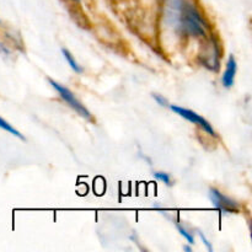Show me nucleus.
<instances>
[{
    "label": "nucleus",
    "mask_w": 252,
    "mask_h": 252,
    "mask_svg": "<svg viewBox=\"0 0 252 252\" xmlns=\"http://www.w3.org/2000/svg\"><path fill=\"white\" fill-rule=\"evenodd\" d=\"M180 10L182 12V15L180 16V21H181L184 31H186L189 34H193V36H204L206 22H204V19L201 16V14L197 11L196 7L189 4H181L180 2Z\"/></svg>",
    "instance_id": "nucleus-1"
},
{
    "label": "nucleus",
    "mask_w": 252,
    "mask_h": 252,
    "mask_svg": "<svg viewBox=\"0 0 252 252\" xmlns=\"http://www.w3.org/2000/svg\"><path fill=\"white\" fill-rule=\"evenodd\" d=\"M49 84H51V85L56 89V91H58V94L61 95V97L63 98V100L65 101V102L68 103L71 108H73V110H75L79 115L83 116V117H85V118H91V115H90V112L88 111V108H86L84 105H81L80 101L75 97V95H74V94L71 93L68 88L61 85V84H58L57 81L52 80V79H49Z\"/></svg>",
    "instance_id": "nucleus-2"
},
{
    "label": "nucleus",
    "mask_w": 252,
    "mask_h": 252,
    "mask_svg": "<svg viewBox=\"0 0 252 252\" xmlns=\"http://www.w3.org/2000/svg\"><path fill=\"white\" fill-rule=\"evenodd\" d=\"M170 108H171V110L174 111V112H176L179 116H181V117L186 118V120L189 121V122L194 123V125H198L199 127L203 128V129L206 130V132L208 133V134L217 137L216 130H214L213 127H212L211 125H209L208 121L204 120V118L201 117V116H199V115H197L196 112H193V111H191V110H187V108L180 107V106H175V105L170 106Z\"/></svg>",
    "instance_id": "nucleus-3"
},
{
    "label": "nucleus",
    "mask_w": 252,
    "mask_h": 252,
    "mask_svg": "<svg viewBox=\"0 0 252 252\" xmlns=\"http://www.w3.org/2000/svg\"><path fill=\"white\" fill-rule=\"evenodd\" d=\"M209 198H211L212 203L217 207L218 209H220L224 213H238L239 212V206L235 201L230 199L229 197L224 196L223 193L218 191L216 189H209Z\"/></svg>",
    "instance_id": "nucleus-4"
},
{
    "label": "nucleus",
    "mask_w": 252,
    "mask_h": 252,
    "mask_svg": "<svg viewBox=\"0 0 252 252\" xmlns=\"http://www.w3.org/2000/svg\"><path fill=\"white\" fill-rule=\"evenodd\" d=\"M236 61L234 56H230L228 59V64H226L225 73L223 74L221 78V83L225 88H231L234 85V80H235V74H236Z\"/></svg>",
    "instance_id": "nucleus-5"
},
{
    "label": "nucleus",
    "mask_w": 252,
    "mask_h": 252,
    "mask_svg": "<svg viewBox=\"0 0 252 252\" xmlns=\"http://www.w3.org/2000/svg\"><path fill=\"white\" fill-rule=\"evenodd\" d=\"M62 53H63L64 58L66 59V62H68V63H69V65H70V68L73 69V70L75 71V73H79V74L83 73V68H81V66L79 65L78 63H76L75 58H74V57L71 56V53L68 51V49L63 48V49H62Z\"/></svg>",
    "instance_id": "nucleus-6"
},
{
    "label": "nucleus",
    "mask_w": 252,
    "mask_h": 252,
    "mask_svg": "<svg viewBox=\"0 0 252 252\" xmlns=\"http://www.w3.org/2000/svg\"><path fill=\"white\" fill-rule=\"evenodd\" d=\"M0 128H1V129H4V130H6V132L11 133V134L15 135V137H17V138H20V139L25 140L24 135H22L21 133L19 132V130L15 129V128L12 127V126L10 125L9 122H6V121H5L4 118H1V117H0Z\"/></svg>",
    "instance_id": "nucleus-7"
},
{
    "label": "nucleus",
    "mask_w": 252,
    "mask_h": 252,
    "mask_svg": "<svg viewBox=\"0 0 252 252\" xmlns=\"http://www.w3.org/2000/svg\"><path fill=\"white\" fill-rule=\"evenodd\" d=\"M177 229H179L180 234H181V235L184 236V238L186 239V240L189 241V244H193V243H194V239H193V236H192V234H189V231L186 230V229L182 228V226L180 225V224H177Z\"/></svg>",
    "instance_id": "nucleus-8"
},
{
    "label": "nucleus",
    "mask_w": 252,
    "mask_h": 252,
    "mask_svg": "<svg viewBox=\"0 0 252 252\" xmlns=\"http://www.w3.org/2000/svg\"><path fill=\"white\" fill-rule=\"evenodd\" d=\"M154 176L161 182H164V184L169 185V186L171 185V179H170V176L167 174H164V172H155Z\"/></svg>",
    "instance_id": "nucleus-9"
},
{
    "label": "nucleus",
    "mask_w": 252,
    "mask_h": 252,
    "mask_svg": "<svg viewBox=\"0 0 252 252\" xmlns=\"http://www.w3.org/2000/svg\"><path fill=\"white\" fill-rule=\"evenodd\" d=\"M153 97L155 98V101H157V102L159 103V105H161V106H167L166 98H164V97H162V96L157 95V94H154V95H153Z\"/></svg>",
    "instance_id": "nucleus-10"
},
{
    "label": "nucleus",
    "mask_w": 252,
    "mask_h": 252,
    "mask_svg": "<svg viewBox=\"0 0 252 252\" xmlns=\"http://www.w3.org/2000/svg\"><path fill=\"white\" fill-rule=\"evenodd\" d=\"M198 234H199V236H201V239H202V240H203L204 245H206L207 248H208V250H209V251H213V248H212V245H211V244H209V241L207 240V239H206V236H204L203 234L201 233V231H198Z\"/></svg>",
    "instance_id": "nucleus-11"
},
{
    "label": "nucleus",
    "mask_w": 252,
    "mask_h": 252,
    "mask_svg": "<svg viewBox=\"0 0 252 252\" xmlns=\"http://www.w3.org/2000/svg\"><path fill=\"white\" fill-rule=\"evenodd\" d=\"M184 250H185V251H189V252H191V251H192V249L189 248V246H184Z\"/></svg>",
    "instance_id": "nucleus-12"
},
{
    "label": "nucleus",
    "mask_w": 252,
    "mask_h": 252,
    "mask_svg": "<svg viewBox=\"0 0 252 252\" xmlns=\"http://www.w3.org/2000/svg\"><path fill=\"white\" fill-rule=\"evenodd\" d=\"M74 1H76V2H79V1H80V0H74Z\"/></svg>",
    "instance_id": "nucleus-13"
}]
</instances>
